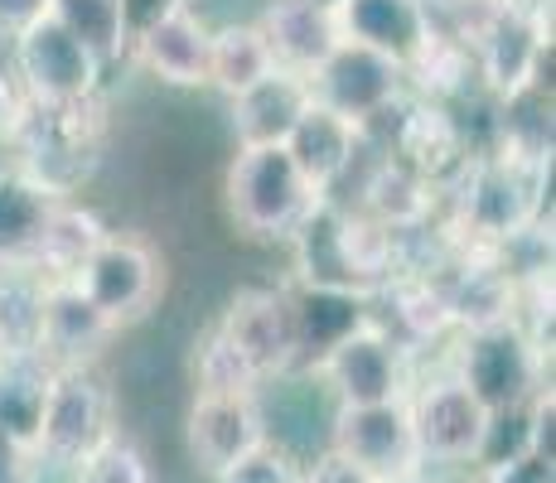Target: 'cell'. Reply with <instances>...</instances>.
<instances>
[{
	"label": "cell",
	"mask_w": 556,
	"mask_h": 483,
	"mask_svg": "<svg viewBox=\"0 0 556 483\" xmlns=\"http://www.w3.org/2000/svg\"><path fill=\"white\" fill-rule=\"evenodd\" d=\"M185 440H189V455L203 474H223L228 465H238L242 455H252L266 435V416L256 406V396L238 392V396H208L199 392L194 406H189V425H185Z\"/></svg>",
	"instance_id": "cell-13"
},
{
	"label": "cell",
	"mask_w": 556,
	"mask_h": 483,
	"mask_svg": "<svg viewBox=\"0 0 556 483\" xmlns=\"http://www.w3.org/2000/svg\"><path fill=\"white\" fill-rule=\"evenodd\" d=\"M286 150H291V160L301 165V175L315 185L319 199H329L339 179H349V169H354L363 136H358V126L344 122L339 112L309 102L301 112V122L291 126V136H286Z\"/></svg>",
	"instance_id": "cell-17"
},
{
	"label": "cell",
	"mask_w": 556,
	"mask_h": 483,
	"mask_svg": "<svg viewBox=\"0 0 556 483\" xmlns=\"http://www.w3.org/2000/svg\"><path fill=\"white\" fill-rule=\"evenodd\" d=\"M397 305V325H402V339L406 343H435L451 325V305H445V290L431 271H412V276H397V281L382 285ZM397 339V343H402Z\"/></svg>",
	"instance_id": "cell-29"
},
{
	"label": "cell",
	"mask_w": 556,
	"mask_h": 483,
	"mask_svg": "<svg viewBox=\"0 0 556 483\" xmlns=\"http://www.w3.org/2000/svg\"><path fill=\"white\" fill-rule=\"evenodd\" d=\"M228 102H232L238 145H286L291 126L309 106V82L291 68H271L266 78H256L252 88H242Z\"/></svg>",
	"instance_id": "cell-19"
},
{
	"label": "cell",
	"mask_w": 556,
	"mask_h": 483,
	"mask_svg": "<svg viewBox=\"0 0 556 483\" xmlns=\"http://www.w3.org/2000/svg\"><path fill=\"white\" fill-rule=\"evenodd\" d=\"M49 5L53 0H0V35L15 39L20 29H29L35 20H45Z\"/></svg>",
	"instance_id": "cell-35"
},
{
	"label": "cell",
	"mask_w": 556,
	"mask_h": 483,
	"mask_svg": "<svg viewBox=\"0 0 556 483\" xmlns=\"http://www.w3.org/2000/svg\"><path fill=\"white\" fill-rule=\"evenodd\" d=\"M291 242H295V271H301V285L344 290V295H363V300L372 295L344 256V242H339V203L334 199H319L315 208L301 218V228L291 232Z\"/></svg>",
	"instance_id": "cell-20"
},
{
	"label": "cell",
	"mask_w": 556,
	"mask_h": 483,
	"mask_svg": "<svg viewBox=\"0 0 556 483\" xmlns=\"http://www.w3.org/2000/svg\"><path fill=\"white\" fill-rule=\"evenodd\" d=\"M305 483H382V479L368 474V469L354 465V459H344V455H334V449H325L315 465H305Z\"/></svg>",
	"instance_id": "cell-34"
},
{
	"label": "cell",
	"mask_w": 556,
	"mask_h": 483,
	"mask_svg": "<svg viewBox=\"0 0 556 483\" xmlns=\"http://www.w3.org/2000/svg\"><path fill=\"white\" fill-rule=\"evenodd\" d=\"M218 334L252 363L256 378H286L301 363V334H295V309L286 290H238L223 309Z\"/></svg>",
	"instance_id": "cell-11"
},
{
	"label": "cell",
	"mask_w": 556,
	"mask_h": 483,
	"mask_svg": "<svg viewBox=\"0 0 556 483\" xmlns=\"http://www.w3.org/2000/svg\"><path fill=\"white\" fill-rule=\"evenodd\" d=\"M53 199L25 175H0V266H35V242Z\"/></svg>",
	"instance_id": "cell-24"
},
{
	"label": "cell",
	"mask_w": 556,
	"mask_h": 483,
	"mask_svg": "<svg viewBox=\"0 0 556 483\" xmlns=\"http://www.w3.org/2000/svg\"><path fill=\"white\" fill-rule=\"evenodd\" d=\"M475 73L489 97H513L532 82H542V53H547V10L513 0L504 15L479 35Z\"/></svg>",
	"instance_id": "cell-12"
},
{
	"label": "cell",
	"mask_w": 556,
	"mask_h": 483,
	"mask_svg": "<svg viewBox=\"0 0 556 483\" xmlns=\"http://www.w3.org/2000/svg\"><path fill=\"white\" fill-rule=\"evenodd\" d=\"M194 382H199V392H208V396H238V392L256 396V386H262L252 363L242 358L218 329H213V334L203 339V348L194 353Z\"/></svg>",
	"instance_id": "cell-30"
},
{
	"label": "cell",
	"mask_w": 556,
	"mask_h": 483,
	"mask_svg": "<svg viewBox=\"0 0 556 483\" xmlns=\"http://www.w3.org/2000/svg\"><path fill=\"white\" fill-rule=\"evenodd\" d=\"M406 416H412L421 469H475L489 431V406L469 392L455 372L406 386Z\"/></svg>",
	"instance_id": "cell-3"
},
{
	"label": "cell",
	"mask_w": 556,
	"mask_h": 483,
	"mask_svg": "<svg viewBox=\"0 0 556 483\" xmlns=\"http://www.w3.org/2000/svg\"><path fill=\"white\" fill-rule=\"evenodd\" d=\"M213 483H305V465L276 440H262L252 455H242L238 465H228Z\"/></svg>",
	"instance_id": "cell-32"
},
{
	"label": "cell",
	"mask_w": 556,
	"mask_h": 483,
	"mask_svg": "<svg viewBox=\"0 0 556 483\" xmlns=\"http://www.w3.org/2000/svg\"><path fill=\"white\" fill-rule=\"evenodd\" d=\"M334 20H339V39H354L363 49L388 53L402 68L431 35L421 0H334Z\"/></svg>",
	"instance_id": "cell-18"
},
{
	"label": "cell",
	"mask_w": 556,
	"mask_h": 483,
	"mask_svg": "<svg viewBox=\"0 0 556 483\" xmlns=\"http://www.w3.org/2000/svg\"><path fill=\"white\" fill-rule=\"evenodd\" d=\"M479 483H556V459L547 455H513L504 465L479 469Z\"/></svg>",
	"instance_id": "cell-33"
},
{
	"label": "cell",
	"mask_w": 556,
	"mask_h": 483,
	"mask_svg": "<svg viewBox=\"0 0 556 483\" xmlns=\"http://www.w3.org/2000/svg\"><path fill=\"white\" fill-rule=\"evenodd\" d=\"M15 73L20 88L35 106H78L98 97L102 63L92 59L68 29L53 15L35 20L29 29H20L15 39Z\"/></svg>",
	"instance_id": "cell-6"
},
{
	"label": "cell",
	"mask_w": 556,
	"mask_h": 483,
	"mask_svg": "<svg viewBox=\"0 0 556 483\" xmlns=\"http://www.w3.org/2000/svg\"><path fill=\"white\" fill-rule=\"evenodd\" d=\"M329 5H334V0H329Z\"/></svg>",
	"instance_id": "cell-38"
},
{
	"label": "cell",
	"mask_w": 556,
	"mask_h": 483,
	"mask_svg": "<svg viewBox=\"0 0 556 483\" xmlns=\"http://www.w3.org/2000/svg\"><path fill=\"white\" fill-rule=\"evenodd\" d=\"M547 165L552 160H518L504 150L465 160V169H459V228H465V238L475 246H498L538 228Z\"/></svg>",
	"instance_id": "cell-1"
},
{
	"label": "cell",
	"mask_w": 556,
	"mask_h": 483,
	"mask_svg": "<svg viewBox=\"0 0 556 483\" xmlns=\"http://www.w3.org/2000/svg\"><path fill=\"white\" fill-rule=\"evenodd\" d=\"M45 281L35 266H0V353H39Z\"/></svg>",
	"instance_id": "cell-26"
},
{
	"label": "cell",
	"mask_w": 556,
	"mask_h": 483,
	"mask_svg": "<svg viewBox=\"0 0 556 483\" xmlns=\"http://www.w3.org/2000/svg\"><path fill=\"white\" fill-rule=\"evenodd\" d=\"M451 372L489 411H498V406L532 402L547 386V348H538L522 325L504 319V325H489V329H469L459 339Z\"/></svg>",
	"instance_id": "cell-4"
},
{
	"label": "cell",
	"mask_w": 556,
	"mask_h": 483,
	"mask_svg": "<svg viewBox=\"0 0 556 483\" xmlns=\"http://www.w3.org/2000/svg\"><path fill=\"white\" fill-rule=\"evenodd\" d=\"M305 82H309V102L329 106V112H339L354 126H363L372 112H382V106L406 92L402 63H392L378 49H363L354 39H339L334 53Z\"/></svg>",
	"instance_id": "cell-9"
},
{
	"label": "cell",
	"mask_w": 556,
	"mask_h": 483,
	"mask_svg": "<svg viewBox=\"0 0 556 483\" xmlns=\"http://www.w3.org/2000/svg\"><path fill=\"white\" fill-rule=\"evenodd\" d=\"M276 68V53L266 45L256 20H232L218 25L208 39V88H218L223 97H238L242 88H252L256 78Z\"/></svg>",
	"instance_id": "cell-23"
},
{
	"label": "cell",
	"mask_w": 556,
	"mask_h": 483,
	"mask_svg": "<svg viewBox=\"0 0 556 483\" xmlns=\"http://www.w3.org/2000/svg\"><path fill=\"white\" fill-rule=\"evenodd\" d=\"M20 112H25V97H20L15 82L0 73V141H10V131L20 126Z\"/></svg>",
	"instance_id": "cell-37"
},
{
	"label": "cell",
	"mask_w": 556,
	"mask_h": 483,
	"mask_svg": "<svg viewBox=\"0 0 556 483\" xmlns=\"http://www.w3.org/2000/svg\"><path fill=\"white\" fill-rule=\"evenodd\" d=\"M112 319L78 290L73 276L45 281V309H39V353L53 368H88L112 339Z\"/></svg>",
	"instance_id": "cell-14"
},
{
	"label": "cell",
	"mask_w": 556,
	"mask_h": 483,
	"mask_svg": "<svg viewBox=\"0 0 556 483\" xmlns=\"http://www.w3.org/2000/svg\"><path fill=\"white\" fill-rule=\"evenodd\" d=\"M53 363L45 353H0V440L35 449Z\"/></svg>",
	"instance_id": "cell-21"
},
{
	"label": "cell",
	"mask_w": 556,
	"mask_h": 483,
	"mask_svg": "<svg viewBox=\"0 0 556 483\" xmlns=\"http://www.w3.org/2000/svg\"><path fill=\"white\" fill-rule=\"evenodd\" d=\"M73 483H151V465L131 440L106 435L73 465Z\"/></svg>",
	"instance_id": "cell-31"
},
{
	"label": "cell",
	"mask_w": 556,
	"mask_h": 483,
	"mask_svg": "<svg viewBox=\"0 0 556 483\" xmlns=\"http://www.w3.org/2000/svg\"><path fill=\"white\" fill-rule=\"evenodd\" d=\"M106 238L102 218L68 199H53L45 228H39V242H35V271L39 276H78V266L98 252V242Z\"/></svg>",
	"instance_id": "cell-22"
},
{
	"label": "cell",
	"mask_w": 556,
	"mask_h": 483,
	"mask_svg": "<svg viewBox=\"0 0 556 483\" xmlns=\"http://www.w3.org/2000/svg\"><path fill=\"white\" fill-rule=\"evenodd\" d=\"M49 15L78 39L92 59L116 63L122 53H131V35H126V15H122V0H53Z\"/></svg>",
	"instance_id": "cell-27"
},
{
	"label": "cell",
	"mask_w": 556,
	"mask_h": 483,
	"mask_svg": "<svg viewBox=\"0 0 556 483\" xmlns=\"http://www.w3.org/2000/svg\"><path fill=\"white\" fill-rule=\"evenodd\" d=\"M315 203V185L301 175L286 145H238V160L228 165V208L242 232L291 238Z\"/></svg>",
	"instance_id": "cell-2"
},
{
	"label": "cell",
	"mask_w": 556,
	"mask_h": 483,
	"mask_svg": "<svg viewBox=\"0 0 556 483\" xmlns=\"http://www.w3.org/2000/svg\"><path fill=\"white\" fill-rule=\"evenodd\" d=\"M175 5H185V0H122V15H126V35H131V45H136V35H146V29H151L160 15H169Z\"/></svg>",
	"instance_id": "cell-36"
},
{
	"label": "cell",
	"mask_w": 556,
	"mask_h": 483,
	"mask_svg": "<svg viewBox=\"0 0 556 483\" xmlns=\"http://www.w3.org/2000/svg\"><path fill=\"white\" fill-rule=\"evenodd\" d=\"M73 281H78L83 295L112 319V329H122V325L141 319L146 309L155 305L160 262L141 238H116V232H106V238L98 242V252L78 266Z\"/></svg>",
	"instance_id": "cell-10"
},
{
	"label": "cell",
	"mask_w": 556,
	"mask_h": 483,
	"mask_svg": "<svg viewBox=\"0 0 556 483\" xmlns=\"http://www.w3.org/2000/svg\"><path fill=\"white\" fill-rule=\"evenodd\" d=\"M256 25L276 53V68H291L301 78H309L339 45V20L329 0H271Z\"/></svg>",
	"instance_id": "cell-15"
},
{
	"label": "cell",
	"mask_w": 556,
	"mask_h": 483,
	"mask_svg": "<svg viewBox=\"0 0 556 483\" xmlns=\"http://www.w3.org/2000/svg\"><path fill=\"white\" fill-rule=\"evenodd\" d=\"M295 309V334H301V358L305 353H325L334 348L349 329H358L368 319L363 309V295H344V290H319V285H301L291 295Z\"/></svg>",
	"instance_id": "cell-25"
},
{
	"label": "cell",
	"mask_w": 556,
	"mask_h": 483,
	"mask_svg": "<svg viewBox=\"0 0 556 483\" xmlns=\"http://www.w3.org/2000/svg\"><path fill=\"white\" fill-rule=\"evenodd\" d=\"M112 435V402L106 386L92 378L88 368H53L49 396H45V416H39V435H35V455L63 459L78 465L92 445Z\"/></svg>",
	"instance_id": "cell-8"
},
{
	"label": "cell",
	"mask_w": 556,
	"mask_h": 483,
	"mask_svg": "<svg viewBox=\"0 0 556 483\" xmlns=\"http://www.w3.org/2000/svg\"><path fill=\"white\" fill-rule=\"evenodd\" d=\"M329 449L363 465L382 483H406L426 474L421 455H416L406 396L402 402H378V406H334V416H329Z\"/></svg>",
	"instance_id": "cell-7"
},
{
	"label": "cell",
	"mask_w": 556,
	"mask_h": 483,
	"mask_svg": "<svg viewBox=\"0 0 556 483\" xmlns=\"http://www.w3.org/2000/svg\"><path fill=\"white\" fill-rule=\"evenodd\" d=\"M402 73L416 82V92H421L426 102H445V97L469 92V82L479 78L475 53L445 35H426V45L412 53V63H406Z\"/></svg>",
	"instance_id": "cell-28"
},
{
	"label": "cell",
	"mask_w": 556,
	"mask_h": 483,
	"mask_svg": "<svg viewBox=\"0 0 556 483\" xmlns=\"http://www.w3.org/2000/svg\"><path fill=\"white\" fill-rule=\"evenodd\" d=\"M315 372L325 382V392L334 396V406H378V402H402L412 372H406V348L397 334L363 319L358 329H349L334 348H325L315 358Z\"/></svg>",
	"instance_id": "cell-5"
},
{
	"label": "cell",
	"mask_w": 556,
	"mask_h": 483,
	"mask_svg": "<svg viewBox=\"0 0 556 483\" xmlns=\"http://www.w3.org/2000/svg\"><path fill=\"white\" fill-rule=\"evenodd\" d=\"M208 39H213L208 20L194 15L189 5H175L146 35H136L131 49L169 88H203L208 82Z\"/></svg>",
	"instance_id": "cell-16"
}]
</instances>
